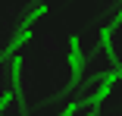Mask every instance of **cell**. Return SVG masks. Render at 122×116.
<instances>
[{
    "label": "cell",
    "instance_id": "obj_1",
    "mask_svg": "<svg viewBox=\"0 0 122 116\" xmlns=\"http://www.w3.org/2000/svg\"><path fill=\"white\" fill-rule=\"evenodd\" d=\"M116 79H119V72H110V79H107L100 88H97V94H91V104H100V100L110 94V88H113V82H116Z\"/></svg>",
    "mask_w": 122,
    "mask_h": 116
},
{
    "label": "cell",
    "instance_id": "obj_2",
    "mask_svg": "<svg viewBox=\"0 0 122 116\" xmlns=\"http://www.w3.org/2000/svg\"><path fill=\"white\" fill-rule=\"evenodd\" d=\"M75 110H78V107H75V104H69V107H66V113H63V116H75Z\"/></svg>",
    "mask_w": 122,
    "mask_h": 116
},
{
    "label": "cell",
    "instance_id": "obj_3",
    "mask_svg": "<svg viewBox=\"0 0 122 116\" xmlns=\"http://www.w3.org/2000/svg\"><path fill=\"white\" fill-rule=\"evenodd\" d=\"M91 116H94V113H91Z\"/></svg>",
    "mask_w": 122,
    "mask_h": 116
}]
</instances>
